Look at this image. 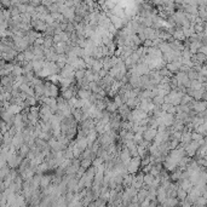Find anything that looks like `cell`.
<instances>
[{"label":"cell","instance_id":"6da1fadb","mask_svg":"<svg viewBox=\"0 0 207 207\" xmlns=\"http://www.w3.org/2000/svg\"><path fill=\"white\" fill-rule=\"evenodd\" d=\"M191 109H194L196 113H203V111L207 109V102H203V101H196V102H194V104H193Z\"/></svg>","mask_w":207,"mask_h":207},{"label":"cell","instance_id":"7a4b0ae2","mask_svg":"<svg viewBox=\"0 0 207 207\" xmlns=\"http://www.w3.org/2000/svg\"><path fill=\"white\" fill-rule=\"evenodd\" d=\"M156 136H158V130H155V128H150V127H148V130L143 135L144 140H147L148 143H150L153 139H155V137H156Z\"/></svg>","mask_w":207,"mask_h":207},{"label":"cell","instance_id":"3957f363","mask_svg":"<svg viewBox=\"0 0 207 207\" xmlns=\"http://www.w3.org/2000/svg\"><path fill=\"white\" fill-rule=\"evenodd\" d=\"M22 108L23 107H20V106H17V104H12V106H10L9 108H7V110L6 111H9L11 115H18L20 114V111L22 110Z\"/></svg>","mask_w":207,"mask_h":207},{"label":"cell","instance_id":"277c9868","mask_svg":"<svg viewBox=\"0 0 207 207\" xmlns=\"http://www.w3.org/2000/svg\"><path fill=\"white\" fill-rule=\"evenodd\" d=\"M77 96H79L81 99H88V101H90V98H91L92 93L90 92V91H87V90L81 88V90H79V91H77Z\"/></svg>","mask_w":207,"mask_h":207},{"label":"cell","instance_id":"5b68a950","mask_svg":"<svg viewBox=\"0 0 207 207\" xmlns=\"http://www.w3.org/2000/svg\"><path fill=\"white\" fill-rule=\"evenodd\" d=\"M85 74H86V70H76L75 72V77L77 79V83H81L85 79Z\"/></svg>","mask_w":207,"mask_h":207},{"label":"cell","instance_id":"8992f818","mask_svg":"<svg viewBox=\"0 0 207 207\" xmlns=\"http://www.w3.org/2000/svg\"><path fill=\"white\" fill-rule=\"evenodd\" d=\"M23 73H24V70H23V68L21 66H15L14 72H12V75H14L15 77H17V76H22Z\"/></svg>","mask_w":207,"mask_h":207},{"label":"cell","instance_id":"52a82bcc","mask_svg":"<svg viewBox=\"0 0 207 207\" xmlns=\"http://www.w3.org/2000/svg\"><path fill=\"white\" fill-rule=\"evenodd\" d=\"M173 38L177 39L178 41H179V40H183V39L185 38V35H184V33H183V29H178V30H176V32L173 33Z\"/></svg>","mask_w":207,"mask_h":207},{"label":"cell","instance_id":"ba28073f","mask_svg":"<svg viewBox=\"0 0 207 207\" xmlns=\"http://www.w3.org/2000/svg\"><path fill=\"white\" fill-rule=\"evenodd\" d=\"M137 104H138V99H137V98H130V99L126 102V106H127L128 108H135ZM138 106H139V104H138Z\"/></svg>","mask_w":207,"mask_h":207},{"label":"cell","instance_id":"9c48e42d","mask_svg":"<svg viewBox=\"0 0 207 207\" xmlns=\"http://www.w3.org/2000/svg\"><path fill=\"white\" fill-rule=\"evenodd\" d=\"M114 103L116 104V107H118V108H121V107L125 104L124 101H122V98H121V96H119V95L114 97Z\"/></svg>","mask_w":207,"mask_h":207},{"label":"cell","instance_id":"30bf717a","mask_svg":"<svg viewBox=\"0 0 207 207\" xmlns=\"http://www.w3.org/2000/svg\"><path fill=\"white\" fill-rule=\"evenodd\" d=\"M91 165V159H84L81 161V166H83V169H87V167Z\"/></svg>","mask_w":207,"mask_h":207},{"label":"cell","instance_id":"8fae6325","mask_svg":"<svg viewBox=\"0 0 207 207\" xmlns=\"http://www.w3.org/2000/svg\"><path fill=\"white\" fill-rule=\"evenodd\" d=\"M39 138L43 139V140H45V142L50 140V136H48V133H47V132H41L40 135H39Z\"/></svg>","mask_w":207,"mask_h":207},{"label":"cell","instance_id":"7c38bea8","mask_svg":"<svg viewBox=\"0 0 207 207\" xmlns=\"http://www.w3.org/2000/svg\"><path fill=\"white\" fill-rule=\"evenodd\" d=\"M151 179H153V178H151V176H150V174H148V176H145V177H144V180H145L147 183H150V182H151Z\"/></svg>","mask_w":207,"mask_h":207}]
</instances>
